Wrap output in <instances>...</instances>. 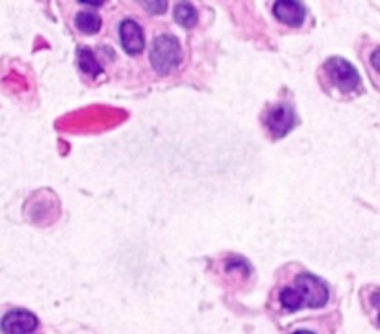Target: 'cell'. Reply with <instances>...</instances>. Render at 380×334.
<instances>
[{"mask_svg":"<svg viewBox=\"0 0 380 334\" xmlns=\"http://www.w3.org/2000/svg\"><path fill=\"white\" fill-rule=\"evenodd\" d=\"M79 64L80 69H82L84 73L91 74V76H98V74L103 73V65L98 64V59L95 58V54H93L89 49L79 50Z\"/></svg>","mask_w":380,"mask_h":334,"instance_id":"9","label":"cell"},{"mask_svg":"<svg viewBox=\"0 0 380 334\" xmlns=\"http://www.w3.org/2000/svg\"><path fill=\"white\" fill-rule=\"evenodd\" d=\"M38 318L28 310H11L2 318V330L6 334H28L38 327Z\"/></svg>","mask_w":380,"mask_h":334,"instance_id":"4","label":"cell"},{"mask_svg":"<svg viewBox=\"0 0 380 334\" xmlns=\"http://www.w3.org/2000/svg\"><path fill=\"white\" fill-rule=\"evenodd\" d=\"M119 35H121L122 49L127 50L128 54H139L145 49V35H143L142 26L137 25L136 21H122L121 26H119Z\"/></svg>","mask_w":380,"mask_h":334,"instance_id":"5","label":"cell"},{"mask_svg":"<svg viewBox=\"0 0 380 334\" xmlns=\"http://www.w3.org/2000/svg\"><path fill=\"white\" fill-rule=\"evenodd\" d=\"M371 64H373V67L380 73V49H376L375 52H373V56H371Z\"/></svg>","mask_w":380,"mask_h":334,"instance_id":"12","label":"cell"},{"mask_svg":"<svg viewBox=\"0 0 380 334\" xmlns=\"http://www.w3.org/2000/svg\"><path fill=\"white\" fill-rule=\"evenodd\" d=\"M379 323H380V316H379Z\"/></svg>","mask_w":380,"mask_h":334,"instance_id":"14","label":"cell"},{"mask_svg":"<svg viewBox=\"0 0 380 334\" xmlns=\"http://www.w3.org/2000/svg\"><path fill=\"white\" fill-rule=\"evenodd\" d=\"M175 21L184 28H191L197 23V10L188 2H180L175 6Z\"/></svg>","mask_w":380,"mask_h":334,"instance_id":"10","label":"cell"},{"mask_svg":"<svg viewBox=\"0 0 380 334\" xmlns=\"http://www.w3.org/2000/svg\"><path fill=\"white\" fill-rule=\"evenodd\" d=\"M273 13L278 21L289 26H299L304 19V6L293 0H282L273 6Z\"/></svg>","mask_w":380,"mask_h":334,"instance_id":"7","label":"cell"},{"mask_svg":"<svg viewBox=\"0 0 380 334\" xmlns=\"http://www.w3.org/2000/svg\"><path fill=\"white\" fill-rule=\"evenodd\" d=\"M325 73L328 74L332 84L343 91H355L360 88V74L347 59L330 58L325 64Z\"/></svg>","mask_w":380,"mask_h":334,"instance_id":"3","label":"cell"},{"mask_svg":"<svg viewBox=\"0 0 380 334\" xmlns=\"http://www.w3.org/2000/svg\"><path fill=\"white\" fill-rule=\"evenodd\" d=\"M297 299L301 301V305L312 306V309H319L328 301V290L325 282L317 277L310 275V273H301L295 279V286H292Z\"/></svg>","mask_w":380,"mask_h":334,"instance_id":"2","label":"cell"},{"mask_svg":"<svg viewBox=\"0 0 380 334\" xmlns=\"http://www.w3.org/2000/svg\"><path fill=\"white\" fill-rule=\"evenodd\" d=\"M295 334H312V333H308V330H297Z\"/></svg>","mask_w":380,"mask_h":334,"instance_id":"13","label":"cell"},{"mask_svg":"<svg viewBox=\"0 0 380 334\" xmlns=\"http://www.w3.org/2000/svg\"><path fill=\"white\" fill-rule=\"evenodd\" d=\"M265 123H267L269 130L275 134V136H284V134H288L289 130L295 125V113L289 106H278V108L271 110L265 119Z\"/></svg>","mask_w":380,"mask_h":334,"instance_id":"6","label":"cell"},{"mask_svg":"<svg viewBox=\"0 0 380 334\" xmlns=\"http://www.w3.org/2000/svg\"><path fill=\"white\" fill-rule=\"evenodd\" d=\"M180 62V45L173 35H160L156 38L151 50V64L154 71L160 74H167L175 69Z\"/></svg>","mask_w":380,"mask_h":334,"instance_id":"1","label":"cell"},{"mask_svg":"<svg viewBox=\"0 0 380 334\" xmlns=\"http://www.w3.org/2000/svg\"><path fill=\"white\" fill-rule=\"evenodd\" d=\"M74 25L82 34H97L100 30V25H103V19L97 13H91V11H80L76 15V19H74Z\"/></svg>","mask_w":380,"mask_h":334,"instance_id":"8","label":"cell"},{"mask_svg":"<svg viewBox=\"0 0 380 334\" xmlns=\"http://www.w3.org/2000/svg\"><path fill=\"white\" fill-rule=\"evenodd\" d=\"M145 6V10H151L152 13H160V11H163L166 10V2H156V4H152V2H146V4H143Z\"/></svg>","mask_w":380,"mask_h":334,"instance_id":"11","label":"cell"}]
</instances>
